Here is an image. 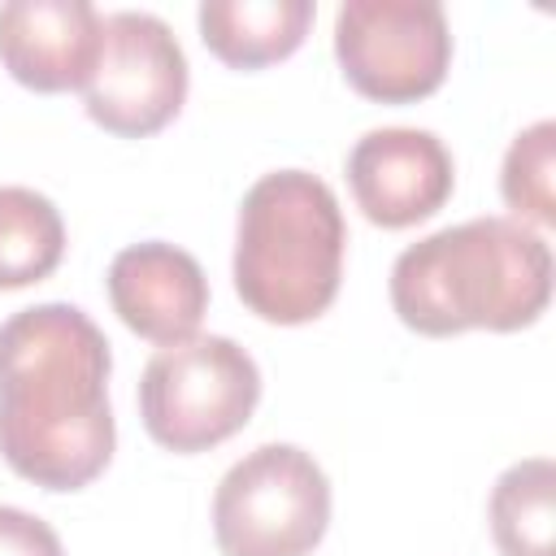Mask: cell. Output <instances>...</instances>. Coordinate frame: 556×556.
<instances>
[{"instance_id":"cell-1","label":"cell","mask_w":556,"mask_h":556,"mask_svg":"<svg viewBox=\"0 0 556 556\" xmlns=\"http://www.w3.org/2000/svg\"><path fill=\"white\" fill-rule=\"evenodd\" d=\"M109 339L48 300L0 321V456L43 491H83L113 460Z\"/></svg>"},{"instance_id":"cell-2","label":"cell","mask_w":556,"mask_h":556,"mask_svg":"<svg viewBox=\"0 0 556 556\" xmlns=\"http://www.w3.org/2000/svg\"><path fill=\"white\" fill-rule=\"evenodd\" d=\"M552 300V248L513 217H473L408 243L391 265V308L417 334L521 330Z\"/></svg>"},{"instance_id":"cell-3","label":"cell","mask_w":556,"mask_h":556,"mask_svg":"<svg viewBox=\"0 0 556 556\" xmlns=\"http://www.w3.org/2000/svg\"><path fill=\"white\" fill-rule=\"evenodd\" d=\"M343 248L348 226L334 191L308 169H274L239 204L235 291L248 313L274 326H304L334 304Z\"/></svg>"},{"instance_id":"cell-4","label":"cell","mask_w":556,"mask_h":556,"mask_svg":"<svg viewBox=\"0 0 556 556\" xmlns=\"http://www.w3.org/2000/svg\"><path fill=\"white\" fill-rule=\"evenodd\" d=\"M261 400L256 361L226 334H191L161 348L139 378L143 430L169 452H208L239 434Z\"/></svg>"},{"instance_id":"cell-5","label":"cell","mask_w":556,"mask_h":556,"mask_svg":"<svg viewBox=\"0 0 556 556\" xmlns=\"http://www.w3.org/2000/svg\"><path fill=\"white\" fill-rule=\"evenodd\" d=\"M330 526V482L295 443H261L213 491L222 556H308Z\"/></svg>"},{"instance_id":"cell-6","label":"cell","mask_w":556,"mask_h":556,"mask_svg":"<svg viewBox=\"0 0 556 556\" xmlns=\"http://www.w3.org/2000/svg\"><path fill=\"white\" fill-rule=\"evenodd\" d=\"M343 78L378 104H413L443 87L452 30L434 0H348L334 13Z\"/></svg>"},{"instance_id":"cell-7","label":"cell","mask_w":556,"mask_h":556,"mask_svg":"<svg viewBox=\"0 0 556 556\" xmlns=\"http://www.w3.org/2000/svg\"><path fill=\"white\" fill-rule=\"evenodd\" d=\"M187 100V56L174 30L143 9L104 13V48L83 87L87 117L122 139H143L178 117Z\"/></svg>"},{"instance_id":"cell-8","label":"cell","mask_w":556,"mask_h":556,"mask_svg":"<svg viewBox=\"0 0 556 556\" xmlns=\"http://www.w3.org/2000/svg\"><path fill=\"white\" fill-rule=\"evenodd\" d=\"M452 182H456V165L434 130L382 126L361 135L356 148L348 152L352 200L382 230H404L434 217L447 204Z\"/></svg>"},{"instance_id":"cell-9","label":"cell","mask_w":556,"mask_h":556,"mask_svg":"<svg viewBox=\"0 0 556 556\" xmlns=\"http://www.w3.org/2000/svg\"><path fill=\"white\" fill-rule=\"evenodd\" d=\"M104 13L87 0L0 4V65L30 91H78L96 74Z\"/></svg>"},{"instance_id":"cell-10","label":"cell","mask_w":556,"mask_h":556,"mask_svg":"<svg viewBox=\"0 0 556 556\" xmlns=\"http://www.w3.org/2000/svg\"><path fill=\"white\" fill-rule=\"evenodd\" d=\"M109 300H113V313L139 339L169 348L200 330L208 313V278L191 252L165 239H148L113 256Z\"/></svg>"},{"instance_id":"cell-11","label":"cell","mask_w":556,"mask_h":556,"mask_svg":"<svg viewBox=\"0 0 556 556\" xmlns=\"http://www.w3.org/2000/svg\"><path fill=\"white\" fill-rule=\"evenodd\" d=\"M195 22L204 48L217 61L235 70H261L304 43L313 0H204Z\"/></svg>"},{"instance_id":"cell-12","label":"cell","mask_w":556,"mask_h":556,"mask_svg":"<svg viewBox=\"0 0 556 556\" xmlns=\"http://www.w3.org/2000/svg\"><path fill=\"white\" fill-rule=\"evenodd\" d=\"M491 539L504 556H556V465L530 456L491 486Z\"/></svg>"},{"instance_id":"cell-13","label":"cell","mask_w":556,"mask_h":556,"mask_svg":"<svg viewBox=\"0 0 556 556\" xmlns=\"http://www.w3.org/2000/svg\"><path fill=\"white\" fill-rule=\"evenodd\" d=\"M65 256V222L35 187H0V291L43 282Z\"/></svg>"},{"instance_id":"cell-14","label":"cell","mask_w":556,"mask_h":556,"mask_svg":"<svg viewBox=\"0 0 556 556\" xmlns=\"http://www.w3.org/2000/svg\"><path fill=\"white\" fill-rule=\"evenodd\" d=\"M552 174H556V122H534L504 152L500 191H504L508 208H517L521 217H530L539 226H552L556 222Z\"/></svg>"},{"instance_id":"cell-15","label":"cell","mask_w":556,"mask_h":556,"mask_svg":"<svg viewBox=\"0 0 556 556\" xmlns=\"http://www.w3.org/2000/svg\"><path fill=\"white\" fill-rule=\"evenodd\" d=\"M0 556H65V552L48 521H39L26 508L0 504Z\"/></svg>"}]
</instances>
